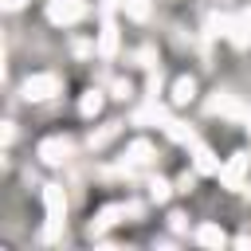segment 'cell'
I'll return each mask as SVG.
<instances>
[{
	"mask_svg": "<svg viewBox=\"0 0 251 251\" xmlns=\"http://www.w3.org/2000/svg\"><path fill=\"white\" fill-rule=\"evenodd\" d=\"M67 153H71L67 141H43V145H39V157H43V161H63Z\"/></svg>",
	"mask_w": 251,
	"mask_h": 251,
	"instance_id": "cell-1",
	"label": "cell"
},
{
	"mask_svg": "<svg viewBox=\"0 0 251 251\" xmlns=\"http://www.w3.org/2000/svg\"><path fill=\"white\" fill-rule=\"evenodd\" d=\"M200 239H204V243H224V231H220V227H204Z\"/></svg>",
	"mask_w": 251,
	"mask_h": 251,
	"instance_id": "cell-6",
	"label": "cell"
},
{
	"mask_svg": "<svg viewBox=\"0 0 251 251\" xmlns=\"http://www.w3.org/2000/svg\"><path fill=\"white\" fill-rule=\"evenodd\" d=\"M82 16V4H75V0H67V4H55L51 8V20H78Z\"/></svg>",
	"mask_w": 251,
	"mask_h": 251,
	"instance_id": "cell-2",
	"label": "cell"
},
{
	"mask_svg": "<svg viewBox=\"0 0 251 251\" xmlns=\"http://www.w3.org/2000/svg\"><path fill=\"white\" fill-rule=\"evenodd\" d=\"M196 165H200L204 173H212V169H216V161H212V153H208V149H196Z\"/></svg>",
	"mask_w": 251,
	"mask_h": 251,
	"instance_id": "cell-5",
	"label": "cell"
},
{
	"mask_svg": "<svg viewBox=\"0 0 251 251\" xmlns=\"http://www.w3.org/2000/svg\"><path fill=\"white\" fill-rule=\"evenodd\" d=\"M243 165H247V161H243V157H235V161L227 165V173H224V180H227V184H235V180H239V173H243Z\"/></svg>",
	"mask_w": 251,
	"mask_h": 251,
	"instance_id": "cell-4",
	"label": "cell"
},
{
	"mask_svg": "<svg viewBox=\"0 0 251 251\" xmlns=\"http://www.w3.org/2000/svg\"><path fill=\"white\" fill-rule=\"evenodd\" d=\"M55 90V78H31L27 82V98H47Z\"/></svg>",
	"mask_w": 251,
	"mask_h": 251,
	"instance_id": "cell-3",
	"label": "cell"
},
{
	"mask_svg": "<svg viewBox=\"0 0 251 251\" xmlns=\"http://www.w3.org/2000/svg\"><path fill=\"white\" fill-rule=\"evenodd\" d=\"M192 94V82H176V102H184Z\"/></svg>",
	"mask_w": 251,
	"mask_h": 251,
	"instance_id": "cell-7",
	"label": "cell"
}]
</instances>
